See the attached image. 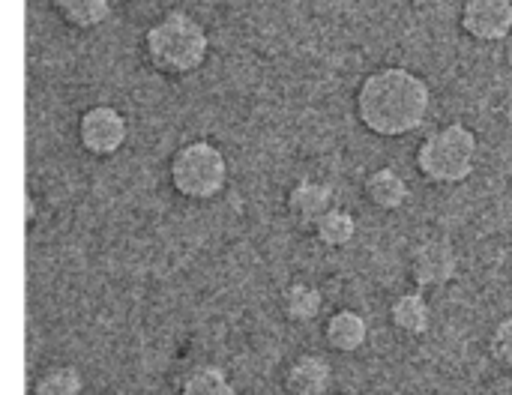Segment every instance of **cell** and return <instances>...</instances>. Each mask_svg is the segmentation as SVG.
<instances>
[{"instance_id":"1","label":"cell","mask_w":512,"mask_h":395,"mask_svg":"<svg viewBox=\"0 0 512 395\" xmlns=\"http://www.w3.org/2000/svg\"><path fill=\"white\" fill-rule=\"evenodd\" d=\"M354 111L360 126L378 138L411 135L432 111V84L408 66H378L360 81Z\"/></svg>"},{"instance_id":"2","label":"cell","mask_w":512,"mask_h":395,"mask_svg":"<svg viewBox=\"0 0 512 395\" xmlns=\"http://www.w3.org/2000/svg\"><path fill=\"white\" fill-rule=\"evenodd\" d=\"M141 51L159 75L189 78L210 60L213 39L198 15L186 9H168L147 24L141 36Z\"/></svg>"},{"instance_id":"3","label":"cell","mask_w":512,"mask_h":395,"mask_svg":"<svg viewBox=\"0 0 512 395\" xmlns=\"http://www.w3.org/2000/svg\"><path fill=\"white\" fill-rule=\"evenodd\" d=\"M480 159V135L468 123H444L432 129L417 147V171L435 186L465 183Z\"/></svg>"},{"instance_id":"4","label":"cell","mask_w":512,"mask_h":395,"mask_svg":"<svg viewBox=\"0 0 512 395\" xmlns=\"http://www.w3.org/2000/svg\"><path fill=\"white\" fill-rule=\"evenodd\" d=\"M168 180L180 198L210 201L228 183V159L213 141H186L168 162Z\"/></svg>"},{"instance_id":"5","label":"cell","mask_w":512,"mask_h":395,"mask_svg":"<svg viewBox=\"0 0 512 395\" xmlns=\"http://www.w3.org/2000/svg\"><path fill=\"white\" fill-rule=\"evenodd\" d=\"M126 135H129L126 114L108 102H96V105L84 108L78 117V144L84 153H90L96 159H108V156L120 153L126 144Z\"/></svg>"},{"instance_id":"6","label":"cell","mask_w":512,"mask_h":395,"mask_svg":"<svg viewBox=\"0 0 512 395\" xmlns=\"http://www.w3.org/2000/svg\"><path fill=\"white\" fill-rule=\"evenodd\" d=\"M408 270L420 288H444L459 273V255L447 237H429L411 249Z\"/></svg>"},{"instance_id":"7","label":"cell","mask_w":512,"mask_h":395,"mask_svg":"<svg viewBox=\"0 0 512 395\" xmlns=\"http://www.w3.org/2000/svg\"><path fill=\"white\" fill-rule=\"evenodd\" d=\"M459 27L474 42H504L512 33V0H465Z\"/></svg>"},{"instance_id":"8","label":"cell","mask_w":512,"mask_h":395,"mask_svg":"<svg viewBox=\"0 0 512 395\" xmlns=\"http://www.w3.org/2000/svg\"><path fill=\"white\" fill-rule=\"evenodd\" d=\"M333 201H336L333 186L318 183V180H312V177L297 180V183L288 189V195H285L288 216H291L300 228H306V231H312V228L318 225V219L336 207Z\"/></svg>"},{"instance_id":"9","label":"cell","mask_w":512,"mask_h":395,"mask_svg":"<svg viewBox=\"0 0 512 395\" xmlns=\"http://www.w3.org/2000/svg\"><path fill=\"white\" fill-rule=\"evenodd\" d=\"M51 9L63 27L87 33V30L102 27L111 18L114 0H51Z\"/></svg>"},{"instance_id":"10","label":"cell","mask_w":512,"mask_h":395,"mask_svg":"<svg viewBox=\"0 0 512 395\" xmlns=\"http://www.w3.org/2000/svg\"><path fill=\"white\" fill-rule=\"evenodd\" d=\"M363 192H366L369 204L378 207V210H399L411 198V186L396 168H375L366 177Z\"/></svg>"},{"instance_id":"11","label":"cell","mask_w":512,"mask_h":395,"mask_svg":"<svg viewBox=\"0 0 512 395\" xmlns=\"http://www.w3.org/2000/svg\"><path fill=\"white\" fill-rule=\"evenodd\" d=\"M330 366L327 360L321 357H300L294 360V366L288 369V378H285V387H288V395H324L330 390Z\"/></svg>"},{"instance_id":"12","label":"cell","mask_w":512,"mask_h":395,"mask_svg":"<svg viewBox=\"0 0 512 395\" xmlns=\"http://www.w3.org/2000/svg\"><path fill=\"white\" fill-rule=\"evenodd\" d=\"M327 342L330 348H336L339 354H354L366 345L369 327L366 318L354 309H339L330 321H327Z\"/></svg>"},{"instance_id":"13","label":"cell","mask_w":512,"mask_h":395,"mask_svg":"<svg viewBox=\"0 0 512 395\" xmlns=\"http://www.w3.org/2000/svg\"><path fill=\"white\" fill-rule=\"evenodd\" d=\"M390 318H393L396 330H402L408 336H423L429 330V321H432L429 300L420 291L399 294L390 306Z\"/></svg>"},{"instance_id":"14","label":"cell","mask_w":512,"mask_h":395,"mask_svg":"<svg viewBox=\"0 0 512 395\" xmlns=\"http://www.w3.org/2000/svg\"><path fill=\"white\" fill-rule=\"evenodd\" d=\"M312 234H315V240H318L321 246H327V249H342V246H348V243L354 240V234H357V219H354L348 210L333 207L330 213H324V216L318 219V225L312 228Z\"/></svg>"},{"instance_id":"15","label":"cell","mask_w":512,"mask_h":395,"mask_svg":"<svg viewBox=\"0 0 512 395\" xmlns=\"http://www.w3.org/2000/svg\"><path fill=\"white\" fill-rule=\"evenodd\" d=\"M321 306H324V297L315 285H306V282H294L285 288L282 294V309L291 321L297 324H306V321H315L321 315Z\"/></svg>"},{"instance_id":"16","label":"cell","mask_w":512,"mask_h":395,"mask_svg":"<svg viewBox=\"0 0 512 395\" xmlns=\"http://www.w3.org/2000/svg\"><path fill=\"white\" fill-rule=\"evenodd\" d=\"M180 395H237V390L231 387V381L225 378L222 369H216V366H198V369H192L183 378Z\"/></svg>"},{"instance_id":"17","label":"cell","mask_w":512,"mask_h":395,"mask_svg":"<svg viewBox=\"0 0 512 395\" xmlns=\"http://www.w3.org/2000/svg\"><path fill=\"white\" fill-rule=\"evenodd\" d=\"M33 395H84V384H81V375L75 369L54 366L36 378Z\"/></svg>"},{"instance_id":"18","label":"cell","mask_w":512,"mask_h":395,"mask_svg":"<svg viewBox=\"0 0 512 395\" xmlns=\"http://www.w3.org/2000/svg\"><path fill=\"white\" fill-rule=\"evenodd\" d=\"M492 357H495L501 366L512 369V315L510 318H504V321L495 327V333H492Z\"/></svg>"},{"instance_id":"19","label":"cell","mask_w":512,"mask_h":395,"mask_svg":"<svg viewBox=\"0 0 512 395\" xmlns=\"http://www.w3.org/2000/svg\"><path fill=\"white\" fill-rule=\"evenodd\" d=\"M366 395H399V393H381V390H375V393H366Z\"/></svg>"}]
</instances>
